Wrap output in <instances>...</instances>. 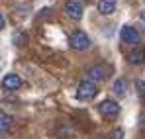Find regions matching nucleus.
Returning a JSON list of instances; mask_svg holds the SVG:
<instances>
[{
  "mask_svg": "<svg viewBox=\"0 0 145 139\" xmlns=\"http://www.w3.org/2000/svg\"><path fill=\"white\" fill-rule=\"evenodd\" d=\"M96 94H98L96 82H92V80L84 78V80H80V82H78V86H76V94H74V96H76L78 100H82V102H88V100H92Z\"/></svg>",
  "mask_w": 145,
  "mask_h": 139,
  "instance_id": "1",
  "label": "nucleus"
},
{
  "mask_svg": "<svg viewBox=\"0 0 145 139\" xmlns=\"http://www.w3.org/2000/svg\"><path fill=\"white\" fill-rule=\"evenodd\" d=\"M69 45H71V49H74V51H86V49H90L92 41H90V37L86 35V31L76 29V31H72L71 37H69Z\"/></svg>",
  "mask_w": 145,
  "mask_h": 139,
  "instance_id": "2",
  "label": "nucleus"
},
{
  "mask_svg": "<svg viewBox=\"0 0 145 139\" xmlns=\"http://www.w3.org/2000/svg\"><path fill=\"white\" fill-rule=\"evenodd\" d=\"M84 74H86V78L92 80V82H102V80L108 78L110 69H108V65H104V63H94V65H90L88 69L84 70Z\"/></svg>",
  "mask_w": 145,
  "mask_h": 139,
  "instance_id": "3",
  "label": "nucleus"
},
{
  "mask_svg": "<svg viewBox=\"0 0 145 139\" xmlns=\"http://www.w3.org/2000/svg\"><path fill=\"white\" fill-rule=\"evenodd\" d=\"M98 114L102 117H106V119H114V117L120 116V104L116 102V100H102L100 104H98Z\"/></svg>",
  "mask_w": 145,
  "mask_h": 139,
  "instance_id": "4",
  "label": "nucleus"
},
{
  "mask_svg": "<svg viewBox=\"0 0 145 139\" xmlns=\"http://www.w3.org/2000/svg\"><path fill=\"white\" fill-rule=\"evenodd\" d=\"M120 37H121V41L127 43V45H137L141 41V33L133 25H123L120 29Z\"/></svg>",
  "mask_w": 145,
  "mask_h": 139,
  "instance_id": "5",
  "label": "nucleus"
},
{
  "mask_svg": "<svg viewBox=\"0 0 145 139\" xmlns=\"http://www.w3.org/2000/svg\"><path fill=\"white\" fill-rule=\"evenodd\" d=\"M22 86V76L16 74V72H8L4 78H2V88L8 90V92H14Z\"/></svg>",
  "mask_w": 145,
  "mask_h": 139,
  "instance_id": "6",
  "label": "nucleus"
},
{
  "mask_svg": "<svg viewBox=\"0 0 145 139\" xmlns=\"http://www.w3.org/2000/svg\"><path fill=\"white\" fill-rule=\"evenodd\" d=\"M82 4L80 2H76V0H69V2H65V14L71 18V20H80L82 18Z\"/></svg>",
  "mask_w": 145,
  "mask_h": 139,
  "instance_id": "7",
  "label": "nucleus"
},
{
  "mask_svg": "<svg viewBox=\"0 0 145 139\" xmlns=\"http://www.w3.org/2000/svg\"><path fill=\"white\" fill-rule=\"evenodd\" d=\"M118 8V0H98V12L102 16H110L114 14Z\"/></svg>",
  "mask_w": 145,
  "mask_h": 139,
  "instance_id": "8",
  "label": "nucleus"
},
{
  "mask_svg": "<svg viewBox=\"0 0 145 139\" xmlns=\"http://www.w3.org/2000/svg\"><path fill=\"white\" fill-rule=\"evenodd\" d=\"M127 61L131 65H145V49L141 47H135L127 53Z\"/></svg>",
  "mask_w": 145,
  "mask_h": 139,
  "instance_id": "9",
  "label": "nucleus"
},
{
  "mask_svg": "<svg viewBox=\"0 0 145 139\" xmlns=\"http://www.w3.org/2000/svg\"><path fill=\"white\" fill-rule=\"evenodd\" d=\"M14 125V117L6 114L4 110H0V133H8Z\"/></svg>",
  "mask_w": 145,
  "mask_h": 139,
  "instance_id": "10",
  "label": "nucleus"
},
{
  "mask_svg": "<svg viewBox=\"0 0 145 139\" xmlns=\"http://www.w3.org/2000/svg\"><path fill=\"white\" fill-rule=\"evenodd\" d=\"M112 90H114V94H116L118 98H123V96L127 94V82H125V78H118V80L114 82Z\"/></svg>",
  "mask_w": 145,
  "mask_h": 139,
  "instance_id": "11",
  "label": "nucleus"
},
{
  "mask_svg": "<svg viewBox=\"0 0 145 139\" xmlns=\"http://www.w3.org/2000/svg\"><path fill=\"white\" fill-rule=\"evenodd\" d=\"M24 41H25V35L24 33H18V35H14V43H16V45H24Z\"/></svg>",
  "mask_w": 145,
  "mask_h": 139,
  "instance_id": "12",
  "label": "nucleus"
},
{
  "mask_svg": "<svg viewBox=\"0 0 145 139\" xmlns=\"http://www.w3.org/2000/svg\"><path fill=\"white\" fill-rule=\"evenodd\" d=\"M121 135H123L121 129H116V131H114V139H121Z\"/></svg>",
  "mask_w": 145,
  "mask_h": 139,
  "instance_id": "13",
  "label": "nucleus"
},
{
  "mask_svg": "<svg viewBox=\"0 0 145 139\" xmlns=\"http://www.w3.org/2000/svg\"><path fill=\"white\" fill-rule=\"evenodd\" d=\"M4 27H6V20H4V16L0 12V29H4Z\"/></svg>",
  "mask_w": 145,
  "mask_h": 139,
  "instance_id": "14",
  "label": "nucleus"
},
{
  "mask_svg": "<svg viewBox=\"0 0 145 139\" xmlns=\"http://www.w3.org/2000/svg\"><path fill=\"white\" fill-rule=\"evenodd\" d=\"M139 125H141V129H145V116L141 117V123H139Z\"/></svg>",
  "mask_w": 145,
  "mask_h": 139,
  "instance_id": "15",
  "label": "nucleus"
},
{
  "mask_svg": "<svg viewBox=\"0 0 145 139\" xmlns=\"http://www.w3.org/2000/svg\"><path fill=\"white\" fill-rule=\"evenodd\" d=\"M141 20H143V22H145V10H143V12H141Z\"/></svg>",
  "mask_w": 145,
  "mask_h": 139,
  "instance_id": "16",
  "label": "nucleus"
},
{
  "mask_svg": "<svg viewBox=\"0 0 145 139\" xmlns=\"http://www.w3.org/2000/svg\"><path fill=\"white\" fill-rule=\"evenodd\" d=\"M76 2H88V0H76Z\"/></svg>",
  "mask_w": 145,
  "mask_h": 139,
  "instance_id": "17",
  "label": "nucleus"
},
{
  "mask_svg": "<svg viewBox=\"0 0 145 139\" xmlns=\"http://www.w3.org/2000/svg\"><path fill=\"white\" fill-rule=\"evenodd\" d=\"M143 86H145V80H143Z\"/></svg>",
  "mask_w": 145,
  "mask_h": 139,
  "instance_id": "18",
  "label": "nucleus"
}]
</instances>
